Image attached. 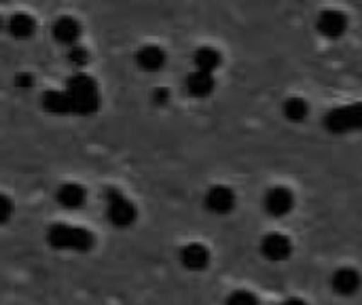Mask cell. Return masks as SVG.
Segmentation results:
<instances>
[{"instance_id": "obj_25", "label": "cell", "mask_w": 362, "mask_h": 305, "mask_svg": "<svg viewBox=\"0 0 362 305\" xmlns=\"http://www.w3.org/2000/svg\"><path fill=\"white\" fill-rule=\"evenodd\" d=\"M0 30H2V19H0Z\"/></svg>"}, {"instance_id": "obj_16", "label": "cell", "mask_w": 362, "mask_h": 305, "mask_svg": "<svg viewBox=\"0 0 362 305\" xmlns=\"http://www.w3.org/2000/svg\"><path fill=\"white\" fill-rule=\"evenodd\" d=\"M6 30L17 40H28L36 32V21L28 13H13L6 21Z\"/></svg>"}, {"instance_id": "obj_21", "label": "cell", "mask_w": 362, "mask_h": 305, "mask_svg": "<svg viewBox=\"0 0 362 305\" xmlns=\"http://www.w3.org/2000/svg\"><path fill=\"white\" fill-rule=\"evenodd\" d=\"M15 212V206H13V200L4 193H0V225L8 223L11 217Z\"/></svg>"}, {"instance_id": "obj_3", "label": "cell", "mask_w": 362, "mask_h": 305, "mask_svg": "<svg viewBox=\"0 0 362 305\" xmlns=\"http://www.w3.org/2000/svg\"><path fill=\"white\" fill-rule=\"evenodd\" d=\"M104 197H106V217L115 227L125 229L136 223L138 210H136L134 202L123 191H119L117 187H108Z\"/></svg>"}, {"instance_id": "obj_2", "label": "cell", "mask_w": 362, "mask_h": 305, "mask_svg": "<svg viewBox=\"0 0 362 305\" xmlns=\"http://www.w3.org/2000/svg\"><path fill=\"white\" fill-rule=\"evenodd\" d=\"M47 244L55 251L68 253H89L95 244V236L85 227H74L66 223H55L47 229Z\"/></svg>"}, {"instance_id": "obj_14", "label": "cell", "mask_w": 362, "mask_h": 305, "mask_svg": "<svg viewBox=\"0 0 362 305\" xmlns=\"http://www.w3.org/2000/svg\"><path fill=\"white\" fill-rule=\"evenodd\" d=\"M185 87H187L189 96H193V98H208L214 91L216 81H214V74H208V72H202V70H193L187 76Z\"/></svg>"}, {"instance_id": "obj_5", "label": "cell", "mask_w": 362, "mask_h": 305, "mask_svg": "<svg viewBox=\"0 0 362 305\" xmlns=\"http://www.w3.org/2000/svg\"><path fill=\"white\" fill-rule=\"evenodd\" d=\"M235 193L233 189L225 187V185H216V187H210L206 197H204V206L208 212L216 214V217H225L229 212H233L235 208Z\"/></svg>"}, {"instance_id": "obj_12", "label": "cell", "mask_w": 362, "mask_h": 305, "mask_svg": "<svg viewBox=\"0 0 362 305\" xmlns=\"http://www.w3.org/2000/svg\"><path fill=\"white\" fill-rule=\"evenodd\" d=\"M81 34H83V28H81V23L74 17H59L53 23V38L59 45L68 47V49L78 42Z\"/></svg>"}, {"instance_id": "obj_23", "label": "cell", "mask_w": 362, "mask_h": 305, "mask_svg": "<svg viewBox=\"0 0 362 305\" xmlns=\"http://www.w3.org/2000/svg\"><path fill=\"white\" fill-rule=\"evenodd\" d=\"M153 102L155 104H168L170 102V89H165V87H157L155 91H153Z\"/></svg>"}, {"instance_id": "obj_13", "label": "cell", "mask_w": 362, "mask_h": 305, "mask_svg": "<svg viewBox=\"0 0 362 305\" xmlns=\"http://www.w3.org/2000/svg\"><path fill=\"white\" fill-rule=\"evenodd\" d=\"M136 64L142 72H159L165 64V51L159 45H144L136 53Z\"/></svg>"}, {"instance_id": "obj_24", "label": "cell", "mask_w": 362, "mask_h": 305, "mask_svg": "<svg viewBox=\"0 0 362 305\" xmlns=\"http://www.w3.org/2000/svg\"><path fill=\"white\" fill-rule=\"evenodd\" d=\"M280 305H308V301H303V299H299V297H288L286 301H282Z\"/></svg>"}, {"instance_id": "obj_22", "label": "cell", "mask_w": 362, "mask_h": 305, "mask_svg": "<svg viewBox=\"0 0 362 305\" xmlns=\"http://www.w3.org/2000/svg\"><path fill=\"white\" fill-rule=\"evenodd\" d=\"M32 85H34V76H32L30 72H19V74L15 76V87L28 89V87H32Z\"/></svg>"}, {"instance_id": "obj_17", "label": "cell", "mask_w": 362, "mask_h": 305, "mask_svg": "<svg viewBox=\"0 0 362 305\" xmlns=\"http://www.w3.org/2000/svg\"><path fill=\"white\" fill-rule=\"evenodd\" d=\"M221 62H223L221 53L214 47H208V45L199 47L195 51V55H193L195 70H202V72H208V74H214L216 68L221 66Z\"/></svg>"}, {"instance_id": "obj_4", "label": "cell", "mask_w": 362, "mask_h": 305, "mask_svg": "<svg viewBox=\"0 0 362 305\" xmlns=\"http://www.w3.org/2000/svg\"><path fill=\"white\" fill-rule=\"evenodd\" d=\"M325 130L331 134H352L362 130V102L333 108L325 115Z\"/></svg>"}, {"instance_id": "obj_19", "label": "cell", "mask_w": 362, "mask_h": 305, "mask_svg": "<svg viewBox=\"0 0 362 305\" xmlns=\"http://www.w3.org/2000/svg\"><path fill=\"white\" fill-rule=\"evenodd\" d=\"M66 59H68V64H70V66H74V68H76V72H81V68L89 62V53H87V49H85V47L74 45V47H70V49H68Z\"/></svg>"}, {"instance_id": "obj_11", "label": "cell", "mask_w": 362, "mask_h": 305, "mask_svg": "<svg viewBox=\"0 0 362 305\" xmlns=\"http://www.w3.org/2000/svg\"><path fill=\"white\" fill-rule=\"evenodd\" d=\"M55 200L66 210H78L87 202V191L78 183H64V185H59V189L55 193Z\"/></svg>"}, {"instance_id": "obj_10", "label": "cell", "mask_w": 362, "mask_h": 305, "mask_svg": "<svg viewBox=\"0 0 362 305\" xmlns=\"http://www.w3.org/2000/svg\"><path fill=\"white\" fill-rule=\"evenodd\" d=\"M180 263L191 272H202L210 265V251L199 242H191L180 248Z\"/></svg>"}, {"instance_id": "obj_1", "label": "cell", "mask_w": 362, "mask_h": 305, "mask_svg": "<svg viewBox=\"0 0 362 305\" xmlns=\"http://www.w3.org/2000/svg\"><path fill=\"white\" fill-rule=\"evenodd\" d=\"M66 93L70 96L72 115L78 117H91L100 108V89L91 74L87 72H74L66 81Z\"/></svg>"}, {"instance_id": "obj_8", "label": "cell", "mask_w": 362, "mask_h": 305, "mask_svg": "<svg viewBox=\"0 0 362 305\" xmlns=\"http://www.w3.org/2000/svg\"><path fill=\"white\" fill-rule=\"evenodd\" d=\"M316 28L327 38H339L348 30V17H346V13H341L337 8H327L318 15Z\"/></svg>"}, {"instance_id": "obj_15", "label": "cell", "mask_w": 362, "mask_h": 305, "mask_svg": "<svg viewBox=\"0 0 362 305\" xmlns=\"http://www.w3.org/2000/svg\"><path fill=\"white\" fill-rule=\"evenodd\" d=\"M40 102L42 108L51 115H72V104L66 89H49L42 93Z\"/></svg>"}, {"instance_id": "obj_18", "label": "cell", "mask_w": 362, "mask_h": 305, "mask_svg": "<svg viewBox=\"0 0 362 305\" xmlns=\"http://www.w3.org/2000/svg\"><path fill=\"white\" fill-rule=\"evenodd\" d=\"M284 117L291 121V123H303L305 119H308V115H310V106H308V102L303 100V98H297V96H293V98H288L286 102H284Z\"/></svg>"}, {"instance_id": "obj_20", "label": "cell", "mask_w": 362, "mask_h": 305, "mask_svg": "<svg viewBox=\"0 0 362 305\" xmlns=\"http://www.w3.org/2000/svg\"><path fill=\"white\" fill-rule=\"evenodd\" d=\"M225 305H261L259 304V297L250 291H233Z\"/></svg>"}, {"instance_id": "obj_7", "label": "cell", "mask_w": 362, "mask_h": 305, "mask_svg": "<svg viewBox=\"0 0 362 305\" xmlns=\"http://www.w3.org/2000/svg\"><path fill=\"white\" fill-rule=\"evenodd\" d=\"M261 255L272 263L286 261L293 255V242L284 234H267L261 242Z\"/></svg>"}, {"instance_id": "obj_6", "label": "cell", "mask_w": 362, "mask_h": 305, "mask_svg": "<svg viewBox=\"0 0 362 305\" xmlns=\"http://www.w3.org/2000/svg\"><path fill=\"white\" fill-rule=\"evenodd\" d=\"M263 206H265L267 214H272L276 219H282V217H286V214L293 212V208H295V195L286 187H274V189H269L265 193Z\"/></svg>"}, {"instance_id": "obj_9", "label": "cell", "mask_w": 362, "mask_h": 305, "mask_svg": "<svg viewBox=\"0 0 362 305\" xmlns=\"http://www.w3.org/2000/svg\"><path fill=\"white\" fill-rule=\"evenodd\" d=\"M362 276L354 267H339L331 278V289L341 297H352L361 291Z\"/></svg>"}]
</instances>
